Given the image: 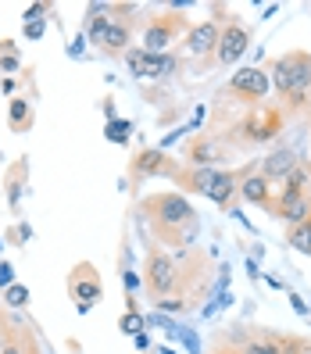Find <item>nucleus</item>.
<instances>
[{"instance_id":"nucleus-1","label":"nucleus","mask_w":311,"mask_h":354,"mask_svg":"<svg viewBox=\"0 0 311 354\" xmlns=\"http://www.w3.org/2000/svg\"><path fill=\"white\" fill-rule=\"evenodd\" d=\"M143 212L161 233L172 236V243H190V236L197 233V215L182 194H154L143 201Z\"/></svg>"},{"instance_id":"nucleus-2","label":"nucleus","mask_w":311,"mask_h":354,"mask_svg":"<svg viewBox=\"0 0 311 354\" xmlns=\"http://www.w3.org/2000/svg\"><path fill=\"white\" fill-rule=\"evenodd\" d=\"M176 276H179L176 261L164 251H158V247H151V251H147V265H143V283H147V294L154 297V304H161L164 294L176 286Z\"/></svg>"},{"instance_id":"nucleus-3","label":"nucleus","mask_w":311,"mask_h":354,"mask_svg":"<svg viewBox=\"0 0 311 354\" xmlns=\"http://www.w3.org/2000/svg\"><path fill=\"white\" fill-rule=\"evenodd\" d=\"M68 294H72V301H75V308L82 311V315H86V311L100 301L104 286H100V276H97L93 261H79V265L72 268V276H68Z\"/></svg>"},{"instance_id":"nucleus-4","label":"nucleus","mask_w":311,"mask_h":354,"mask_svg":"<svg viewBox=\"0 0 311 354\" xmlns=\"http://www.w3.org/2000/svg\"><path fill=\"white\" fill-rule=\"evenodd\" d=\"M251 47V29L243 22H225L222 36H218V47H215V65H236V61L247 54Z\"/></svg>"},{"instance_id":"nucleus-5","label":"nucleus","mask_w":311,"mask_h":354,"mask_svg":"<svg viewBox=\"0 0 311 354\" xmlns=\"http://www.w3.org/2000/svg\"><path fill=\"white\" fill-rule=\"evenodd\" d=\"M179 32H182V15H154L143 29V44L151 54H164V47H172Z\"/></svg>"},{"instance_id":"nucleus-6","label":"nucleus","mask_w":311,"mask_h":354,"mask_svg":"<svg viewBox=\"0 0 311 354\" xmlns=\"http://www.w3.org/2000/svg\"><path fill=\"white\" fill-rule=\"evenodd\" d=\"M126 65L136 79H164L176 72L172 54H151V50H126Z\"/></svg>"},{"instance_id":"nucleus-7","label":"nucleus","mask_w":311,"mask_h":354,"mask_svg":"<svg viewBox=\"0 0 311 354\" xmlns=\"http://www.w3.org/2000/svg\"><path fill=\"white\" fill-rule=\"evenodd\" d=\"M268 93V72L261 68H240L233 79H229V97H240V100H265Z\"/></svg>"},{"instance_id":"nucleus-8","label":"nucleus","mask_w":311,"mask_h":354,"mask_svg":"<svg viewBox=\"0 0 311 354\" xmlns=\"http://www.w3.org/2000/svg\"><path fill=\"white\" fill-rule=\"evenodd\" d=\"M283 57H286V68H290V93H286V100L297 108V104L304 100V93H308V86H311V57L304 50L283 54Z\"/></svg>"},{"instance_id":"nucleus-9","label":"nucleus","mask_w":311,"mask_h":354,"mask_svg":"<svg viewBox=\"0 0 311 354\" xmlns=\"http://www.w3.org/2000/svg\"><path fill=\"white\" fill-rule=\"evenodd\" d=\"M129 176L133 179H151V176H179L176 161L164 158L161 151H140L129 165Z\"/></svg>"},{"instance_id":"nucleus-10","label":"nucleus","mask_w":311,"mask_h":354,"mask_svg":"<svg viewBox=\"0 0 311 354\" xmlns=\"http://www.w3.org/2000/svg\"><path fill=\"white\" fill-rule=\"evenodd\" d=\"M218 36H222L218 22H200V26H194L190 32H186V50H190L194 57H211L215 61Z\"/></svg>"},{"instance_id":"nucleus-11","label":"nucleus","mask_w":311,"mask_h":354,"mask_svg":"<svg viewBox=\"0 0 311 354\" xmlns=\"http://www.w3.org/2000/svg\"><path fill=\"white\" fill-rule=\"evenodd\" d=\"M272 212H276L279 218H286L290 225H301V222L311 215V201H308V194H283Z\"/></svg>"},{"instance_id":"nucleus-12","label":"nucleus","mask_w":311,"mask_h":354,"mask_svg":"<svg viewBox=\"0 0 311 354\" xmlns=\"http://www.w3.org/2000/svg\"><path fill=\"white\" fill-rule=\"evenodd\" d=\"M240 197L251 201V204H258V207H272V183H268L265 176L247 172V176L240 179Z\"/></svg>"},{"instance_id":"nucleus-13","label":"nucleus","mask_w":311,"mask_h":354,"mask_svg":"<svg viewBox=\"0 0 311 354\" xmlns=\"http://www.w3.org/2000/svg\"><path fill=\"white\" fill-rule=\"evenodd\" d=\"M297 158H294V151H272V154H268L265 158V165H261V176L268 179V183H272V179H286L290 172H294L297 169Z\"/></svg>"},{"instance_id":"nucleus-14","label":"nucleus","mask_w":311,"mask_h":354,"mask_svg":"<svg viewBox=\"0 0 311 354\" xmlns=\"http://www.w3.org/2000/svg\"><path fill=\"white\" fill-rule=\"evenodd\" d=\"M186 158H190L197 169H211V161L218 158V143H211V140H197L190 151H186Z\"/></svg>"},{"instance_id":"nucleus-15","label":"nucleus","mask_w":311,"mask_h":354,"mask_svg":"<svg viewBox=\"0 0 311 354\" xmlns=\"http://www.w3.org/2000/svg\"><path fill=\"white\" fill-rule=\"evenodd\" d=\"M286 243L294 247V251H301V254H311V215H308L301 225H290Z\"/></svg>"},{"instance_id":"nucleus-16","label":"nucleus","mask_w":311,"mask_h":354,"mask_svg":"<svg viewBox=\"0 0 311 354\" xmlns=\"http://www.w3.org/2000/svg\"><path fill=\"white\" fill-rule=\"evenodd\" d=\"M129 26L126 22H118V18L111 15V29H108V39H104V50H126V44H129Z\"/></svg>"},{"instance_id":"nucleus-17","label":"nucleus","mask_w":311,"mask_h":354,"mask_svg":"<svg viewBox=\"0 0 311 354\" xmlns=\"http://www.w3.org/2000/svg\"><path fill=\"white\" fill-rule=\"evenodd\" d=\"M8 118H11V129L15 133H22L29 122H32V108H29V100L26 97H18V100H11V111H8Z\"/></svg>"},{"instance_id":"nucleus-18","label":"nucleus","mask_w":311,"mask_h":354,"mask_svg":"<svg viewBox=\"0 0 311 354\" xmlns=\"http://www.w3.org/2000/svg\"><path fill=\"white\" fill-rule=\"evenodd\" d=\"M304 186H308V169L297 165V169L283 179V194H304Z\"/></svg>"},{"instance_id":"nucleus-19","label":"nucleus","mask_w":311,"mask_h":354,"mask_svg":"<svg viewBox=\"0 0 311 354\" xmlns=\"http://www.w3.org/2000/svg\"><path fill=\"white\" fill-rule=\"evenodd\" d=\"M4 304H8V308H26V304H29V290H26L22 283H11V286L4 290Z\"/></svg>"},{"instance_id":"nucleus-20","label":"nucleus","mask_w":311,"mask_h":354,"mask_svg":"<svg viewBox=\"0 0 311 354\" xmlns=\"http://www.w3.org/2000/svg\"><path fill=\"white\" fill-rule=\"evenodd\" d=\"M272 82H276L279 97H286V93H290V68H286V57H279L276 65H272Z\"/></svg>"},{"instance_id":"nucleus-21","label":"nucleus","mask_w":311,"mask_h":354,"mask_svg":"<svg viewBox=\"0 0 311 354\" xmlns=\"http://www.w3.org/2000/svg\"><path fill=\"white\" fill-rule=\"evenodd\" d=\"M104 136H108L111 143H129V122L111 118V122H108V129H104Z\"/></svg>"},{"instance_id":"nucleus-22","label":"nucleus","mask_w":311,"mask_h":354,"mask_svg":"<svg viewBox=\"0 0 311 354\" xmlns=\"http://www.w3.org/2000/svg\"><path fill=\"white\" fill-rule=\"evenodd\" d=\"M0 72H18V54H15L11 39H4V44H0Z\"/></svg>"},{"instance_id":"nucleus-23","label":"nucleus","mask_w":311,"mask_h":354,"mask_svg":"<svg viewBox=\"0 0 311 354\" xmlns=\"http://www.w3.org/2000/svg\"><path fill=\"white\" fill-rule=\"evenodd\" d=\"M143 322H147V319H143L140 315V311H129V315H122V333H129V337H140V333H143Z\"/></svg>"},{"instance_id":"nucleus-24","label":"nucleus","mask_w":311,"mask_h":354,"mask_svg":"<svg viewBox=\"0 0 311 354\" xmlns=\"http://www.w3.org/2000/svg\"><path fill=\"white\" fill-rule=\"evenodd\" d=\"M243 354H283V347L276 340H251L243 347Z\"/></svg>"},{"instance_id":"nucleus-25","label":"nucleus","mask_w":311,"mask_h":354,"mask_svg":"<svg viewBox=\"0 0 311 354\" xmlns=\"http://www.w3.org/2000/svg\"><path fill=\"white\" fill-rule=\"evenodd\" d=\"M47 32V26H44V18H39V22H26V36L29 39H39V36H44Z\"/></svg>"},{"instance_id":"nucleus-26","label":"nucleus","mask_w":311,"mask_h":354,"mask_svg":"<svg viewBox=\"0 0 311 354\" xmlns=\"http://www.w3.org/2000/svg\"><path fill=\"white\" fill-rule=\"evenodd\" d=\"M11 279H15V268L11 265H0V290H8Z\"/></svg>"},{"instance_id":"nucleus-27","label":"nucleus","mask_w":311,"mask_h":354,"mask_svg":"<svg viewBox=\"0 0 311 354\" xmlns=\"http://www.w3.org/2000/svg\"><path fill=\"white\" fill-rule=\"evenodd\" d=\"M136 286H140V276H136V272H126V290H129V294H133Z\"/></svg>"},{"instance_id":"nucleus-28","label":"nucleus","mask_w":311,"mask_h":354,"mask_svg":"<svg viewBox=\"0 0 311 354\" xmlns=\"http://www.w3.org/2000/svg\"><path fill=\"white\" fill-rule=\"evenodd\" d=\"M4 354H22V351H18L15 344H8V347H4Z\"/></svg>"},{"instance_id":"nucleus-29","label":"nucleus","mask_w":311,"mask_h":354,"mask_svg":"<svg viewBox=\"0 0 311 354\" xmlns=\"http://www.w3.org/2000/svg\"><path fill=\"white\" fill-rule=\"evenodd\" d=\"M215 354H243V351H229V347H225V351H215Z\"/></svg>"},{"instance_id":"nucleus-30","label":"nucleus","mask_w":311,"mask_h":354,"mask_svg":"<svg viewBox=\"0 0 311 354\" xmlns=\"http://www.w3.org/2000/svg\"><path fill=\"white\" fill-rule=\"evenodd\" d=\"M0 354H4V337H0Z\"/></svg>"}]
</instances>
